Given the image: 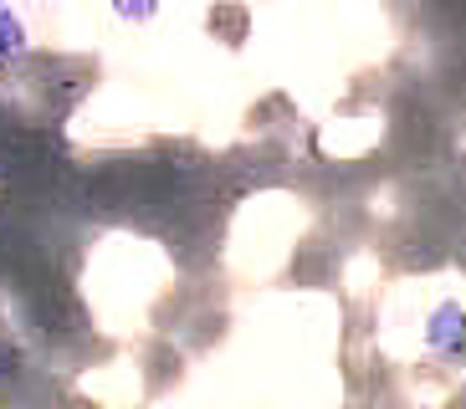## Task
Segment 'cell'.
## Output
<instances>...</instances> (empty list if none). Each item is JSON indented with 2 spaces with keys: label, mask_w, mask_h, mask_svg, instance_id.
<instances>
[{
  "label": "cell",
  "mask_w": 466,
  "mask_h": 409,
  "mask_svg": "<svg viewBox=\"0 0 466 409\" xmlns=\"http://www.w3.org/2000/svg\"><path fill=\"white\" fill-rule=\"evenodd\" d=\"M425 343H431L436 358H461L466 354V307L441 302L436 313H431V323H425Z\"/></svg>",
  "instance_id": "obj_1"
},
{
  "label": "cell",
  "mask_w": 466,
  "mask_h": 409,
  "mask_svg": "<svg viewBox=\"0 0 466 409\" xmlns=\"http://www.w3.org/2000/svg\"><path fill=\"white\" fill-rule=\"evenodd\" d=\"M21 52H26V26H21V21L11 15V5L0 0V67H5V62H15Z\"/></svg>",
  "instance_id": "obj_2"
},
{
  "label": "cell",
  "mask_w": 466,
  "mask_h": 409,
  "mask_svg": "<svg viewBox=\"0 0 466 409\" xmlns=\"http://www.w3.org/2000/svg\"><path fill=\"white\" fill-rule=\"evenodd\" d=\"M108 5L124 21H154V11H159V0H108Z\"/></svg>",
  "instance_id": "obj_3"
}]
</instances>
